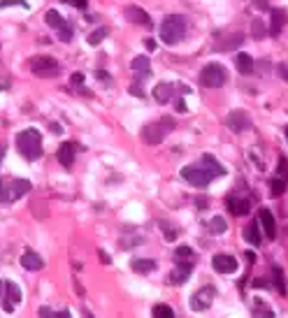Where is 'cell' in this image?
Returning <instances> with one entry per match:
<instances>
[{
	"instance_id": "1",
	"label": "cell",
	"mask_w": 288,
	"mask_h": 318,
	"mask_svg": "<svg viewBox=\"0 0 288 318\" xmlns=\"http://www.w3.org/2000/svg\"><path fill=\"white\" fill-rule=\"evenodd\" d=\"M186 30H188L186 17H182V14H170V17H165L163 24H160V40H163L165 45H177V42L183 40Z\"/></svg>"
},
{
	"instance_id": "2",
	"label": "cell",
	"mask_w": 288,
	"mask_h": 318,
	"mask_svg": "<svg viewBox=\"0 0 288 318\" xmlns=\"http://www.w3.org/2000/svg\"><path fill=\"white\" fill-rule=\"evenodd\" d=\"M17 149H19V153L26 160H30V163L37 160L42 156V137H40V133L33 130V128L21 130V133L17 135Z\"/></svg>"
},
{
	"instance_id": "3",
	"label": "cell",
	"mask_w": 288,
	"mask_h": 318,
	"mask_svg": "<svg viewBox=\"0 0 288 318\" xmlns=\"http://www.w3.org/2000/svg\"><path fill=\"white\" fill-rule=\"evenodd\" d=\"M228 81V72L223 65H218V63H209V65H205L200 70V84L205 89H218V86H223Z\"/></svg>"
},
{
	"instance_id": "4",
	"label": "cell",
	"mask_w": 288,
	"mask_h": 318,
	"mask_svg": "<svg viewBox=\"0 0 288 318\" xmlns=\"http://www.w3.org/2000/svg\"><path fill=\"white\" fill-rule=\"evenodd\" d=\"M175 128V121L172 119H163V121H158V123H149L144 125V130H142V140L147 142V144H160V142L167 137V133Z\"/></svg>"
},
{
	"instance_id": "5",
	"label": "cell",
	"mask_w": 288,
	"mask_h": 318,
	"mask_svg": "<svg viewBox=\"0 0 288 318\" xmlns=\"http://www.w3.org/2000/svg\"><path fill=\"white\" fill-rule=\"evenodd\" d=\"M182 179H186V181L191 186H195V188H207V186L211 184L214 174L198 163V165H186V168L182 170Z\"/></svg>"
},
{
	"instance_id": "6",
	"label": "cell",
	"mask_w": 288,
	"mask_h": 318,
	"mask_svg": "<svg viewBox=\"0 0 288 318\" xmlns=\"http://www.w3.org/2000/svg\"><path fill=\"white\" fill-rule=\"evenodd\" d=\"M30 70H33V74H37V77H56V74L61 72V65H58V61L52 58V56H35V58L30 61Z\"/></svg>"
},
{
	"instance_id": "7",
	"label": "cell",
	"mask_w": 288,
	"mask_h": 318,
	"mask_svg": "<svg viewBox=\"0 0 288 318\" xmlns=\"http://www.w3.org/2000/svg\"><path fill=\"white\" fill-rule=\"evenodd\" d=\"M226 123L233 133H244V130L251 128V119H249V114L244 109H235V112H230L226 116Z\"/></svg>"
},
{
	"instance_id": "8",
	"label": "cell",
	"mask_w": 288,
	"mask_h": 318,
	"mask_svg": "<svg viewBox=\"0 0 288 318\" xmlns=\"http://www.w3.org/2000/svg\"><path fill=\"white\" fill-rule=\"evenodd\" d=\"M214 295H216V291L211 288V286H205L202 291H198L195 295L191 297V309L193 311H205L211 307V302H214Z\"/></svg>"
},
{
	"instance_id": "9",
	"label": "cell",
	"mask_w": 288,
	"mask_h": 318,
	"mask_svg": "<svg viewBox=\"0 0 288 318\" xmlns=\"http://www.w3.org/2000/svg\"><path fill=\"white\" fill-rule=\"evenodd\" d=\"M19 302H21V288H19L17 283L5 281V304H2V309L7 311V314H12L19 307Z\"/></svg>"
},
{
	"instance_id": "10",
	"label": "cell",
	"mask_w": 288,
	"mask_h": 318,
	"mask_svg": "<svg viewBox=\"0 0 288 318\" xmlns=\"http://www.w3.org/2000/svg\"><path fill=\"white\" fill-rule=\"evenodd\" d=\"M211 267H214L218 274H233V272H237V258L218 253V256H214V260H211Z\"/></svg>"
},
{
	"instance_id": "11",
	"label": "cell",
	"mask_w": 288,
	"mask_h": 318,
	"mask_svg": "<svg viewBox=\"0 0 288 318\" xmlns=\"http://www.w3.org/2000/svg\"><path fill=\"white\" fill-rule=\"evenodd\" d=\"M191 269H193V265L188 263V260H183V265H182V260H177V267L172 269V274H170V281L175 283V286L186 283L188 281V276H191Z\"/></svg>"
},
{
	"instance_id": "12",
	"label": "cell",
	"mask_w": 288,
	"mask_h": 318,
	"mask_svg": "<svg viewBox=\"0 0 288 318\" xmlns=\"http://www.w3.org/2000/svg\"><path fill=\"white\" fill-rule=\"evenodd\" d=\"M123 14H126V19H128V21H132V24H137V26H147V28L151 26V17H149V14H147V12H144L142 7L128 5Z\"/></svg>"
},
{
	"instance_id": "13",
	"label": "cell",
	"mask_w": 288,
	"mask_h": 318,
	"mask_svg": "<svg viewBox=\"0 0 288 318\" xmlns=\"http://www.w3.org/2000/svg\"><path fill=\"white\" fill-rule=\"evenodd\" d=\"M7 184H9V200H12V202L19 200V197H24V195L33 188L28 179H14V181H7Z\"/></svg>"
},
{
	"instance_id": "14",
	"label": "cell",
	"mask_w": 288,
	"mask_h": 318,
	"mask_svg": "<svg viewBox=\"0 0 288 318\" xmlns=\"http://www.w3.org/2000/svg\"><path fill=\"white\" fill-rule=\"evenodd\" d=\"M228 209L235 214V216H246L249 209H251V204H249V200H244V197L230 195V197H228Z\"/></svg>"
},
{
	"instance_id": "15",
	"label": "cell",
	"mask_w": 288,
	"mask_h": 318,
	"mask_svg": "<svg viewBox=\"0 0 288 318\" xmlns=\"http://www.w3.org/2000/svg\"><path fill=\"white\" fill-rule=\"evenodd\" d=\"M21 265H24V269H30V272H40L44 267V260L37 253H33V251H26L24 256H21Z\"/></svg>"
},
{
	"instance_id": "16",
	"label": "cell",
	"mask_w": 288,
	"mask_h": 318,
	"mask_svg": "<svg viewBox=\"0 0 288 318\" xmlns=\"http://www.w3.org/2000/svg\"><path fill=\"white\" fill-rule=\"evenodd\" d=\"M288 21V14L284 12V9H272V24H270V33L274 37L279 35L281 30H284V26H286Z\"/></svg>"
},
{
	"instance_id": "17",
	"label": "cell",
	"mask_w": 288,
	"mask_h": 318,
	"mask_svg": "<svg viewBox=\"0 0 288 318\" xmlns=\"http://www.w3.org/2000/svg\"><path fill=\"white\" fill-rule=\"evenodd\" d=\"M244 42V35L242 33H235V35H228V40H223V42H216V51H235L237 47Z\"/></svg>"
},
{
	"instance_id": "18",
	"label": "cell",
	"mask_w": 288,
	"mask_h": 318,
	"mask_svg": "<svg viewBox=\"0 0 288 318\" xmlns=\"http://www.w3.org/2000/svg\"><path fill=\"white\" fill-rule=\"evenodd\" d=\"M200 165L205 170H209L214 177H223V174H226V168H221V163H218L214 156H209V153H205V156L200 158Z\"/></svg>"
},
{
	"instance_id": "19",
	"label": "cell",
	"mask_w": 288,
	"mask_h": 318,
	"mask_svg": "<svg viewBox=\"0 0 288 318\" xmlns=\"http://www.w3.org/2000/svg\"><path fill=\"white\" fill-rule=\"evenodd\" d=\"M261 223L265 228V235L270 239L277 237V223H274V216H272L270 209H261Z\"/></svg>"
},
{
	"instance_id": "20",
	"label": "cell",
	"mask_w": 288,
	"mask_h": 318,
	"mask_svg": "<svg viewBox=\"0 0 288 318\" xmlns=\"http://www.w3.org/2000/svg\"><path fill=\"white\" fill-rule=\"evenodd\" d=\"M58 163H61L63 168H70L72 163H75V144H70V142L61 144V149H58Z\"/></svg>"
},
{
	"instance_id": "21",
	"label": "cell",
	"mask_w": 288,
	"mask_h": 318,
	"mask_svg": "<svg viewBox=\"0 0 288 318\" xmlns=\"http://www.w3.org/2000/svg\"><path fill=\"white\" fill-rule=\"evenodd\" d=\"M244 239L251 244V246H261V244H262L261 230H258V223H256V221L249 223V225L244 228Z\"/></svg>"
},
{
	"instance_id": "22",
	"label": "cell",
	"mask_w": 288,
	"mask_h": 318,
	"mask_svg": "<svg viewBox=\"0 0 288 318\" xmlns=\"http://www.w3.org/2000/svg\"><path fill=\"white\" fill-rule=\"evenodd\" d=\"M132 269L137 274H149L156 269V260H151V258H135L132 260Z\"/></svg>"
},
{
	"instance_id": "23",
	"label": "cell",
	"mask_w": 288,
	"mask_h": 318,
	"mask_svg": "<svg viewBox=\"0 0 288 318\" xmlns=\"http://www.w3.org/2000/svg\"><path fill=\"white\" fill-rule=\"evenodd\" d=\"M154 98H156V102L160 105H165L172 100V84H158L156 89H154Z\"/></svg>"
},
{
	"instance_id": "24",
	"label": "cell",
	"mask_w": 288,
	"mask_h": 318,
	"mask_svg": "<svg viewBox=\"0 0 288 318\" xmlns=\"http://www.w3.org/2000/svg\"><path fill=\"white\" fill-rule=\"evenodd\" d=\"M235 65H237V70L242 72V74H251L253 72V58L249 56V53H237Z\"/></svg>"
},
{
	"instance_id": "25",
	"label": "cell",
	"mask_w": 288,
	"mask_h": 318,
	"mask_svg": "<svg viewBox=\"0 0 288 318\" xmlns=\"http://www.w3.org/2000/svg\"><path fill=\"white\" fill-rule=\"evenodd\" d=\"M131 68L135 72H142L144 77H149V72H151V61H149V56H137V58H132Z\"/></svg>"
},
{
	"instance_id": "26",
	"label": "cell",
	"mask_w": 288,
	"mask_h": 318,
	"mask_svg": "<svg viewBox=\"0 0 288 318\" xmlns=\"http://www.w3.org/2000/svg\"><path fill=\"white\" fill-rule=\"evenodd\" d=\"M44 21H47V24H49L52 28H56V30H58V28H61L63 24H65V19H63L61 14L56 12V9H49V12L44 14Z\"/></svg>"
},
{
	"instance_id": "27",
	"label": "cell",
	"mask_w": 288,
	"mask_h": 318,
	"mask_svg": "<svg viewBox=\"0 0 288 318\" xmlns=\"http://www.w3.org/2000/svg\"><path fill=\"white\" fill-rule=\"evenodd\" d=\"M207 228H209L211 235H223V232L228 230V223L223 221L221 216H214V219L209 221V225H207Z\"/></svg>"
},
{
	"instance_id": "28",
	"label": "cell",
	"mask_w": 288,
	"mask_h": 318,
	"mask_svg": "<svg viewBox=\"0 0 288 318\" xmlns=\"http://www.w3.org/2000/svg\"><path fill=\"white\" fill-rule=\"evenodd\" d=\"M286 179H281V177H277V179H270V193L274 195V197H279L284 191H286Z\"/></svg>"
},
{
	"instance_id": "29",
	"label": "cell",
	"mask_w": 288,
	"mask_h": 318,
	"mask_svg": "<svg viewBox=\"0 0 288 318\" xmlns=\"http://www.w3.org/2000/svg\"><path fill=\"white\" fill-rule=\"evenodd\" d=\"M105 37H107V28L100 26L98 30H93V33H91L86 40H88V45H91V47H98L100 42H103V40H105Z\"/></svg>"
},
{
	"instance_id": "30",
	"label": "cell",
	"mask_w": 288,
	"mask_h": 318,
	"mask_svg": "<svg viewBox=\"0 0 288 318\" xmlns=\"http://www.w3.org/2000/svg\"><path fill=\"white\" fill-rule=\"evenodd\" d=\"M251 33L256 40H265V37H267V28H265V24H262L261 19H256L251 24Z\"/></svg>"
},
{
	"instance_id": "31",
	"label": "cell",
	"mask_w": 288,
	"mask_h": 318,
	"mask_svg": "<svg viewBox=\"0 0 288 318\" xmlns=\"http://www.w3.org/2000/svg\"><path fill=\"white\" fill-rule=\"evenodd\" d=\"M154 316L156 318H175V309L167 304H156L154 307Z\"/></svg>"
},
{
	"instance_id": "32",
	"label": "cell",
	"mask_w": 288,
	"mask_h": 318,
	"mask_svg": "<svg viewBox=\"0 0 288 318\" xmlns=\"http://www.w3.org/2000/svg\"><path fill=\"white\" fill-rule=\"evenodd\" d=\"M272 272H274V281H277V291L281 295H286V281H284V272H281L279 267H272Z\"/></svg>"
},
{
	"instance_id": "33",
	"label": "cell",
	"mask_w": 288,
	"mask_h": 318,
	"mask_svg": "<svg viewBox=\"0 0 288 318\" xmlns=\"http://www.w3.org/2000/svg\"><path fill=\"white\" fill-rule=\"evenodd\" d=\"M175 258H177V260H188V263H191V260H193V251L188 246H177Z\"/></svg>"
},
{
	"instance_id": "34",
	"label": "cell",
	"mask_w": 288,
	"mask_h": 318,
	"mask_svg": "<svg viewBox=\"0 0 288 318\" xmlns=\"http://www.w3.org/2000/svg\"><path fill=\"white\" fill-rule=\"evenodd\" d=\"M72 33H75V30H72V26L68 24V21H65V24L58 28V37H61L63 42H70V40H72Z\"/></svg>"
},
{
	"instance_id": "35",
	"label": "cell",
	"mask_w": 288,
	"mask_h": 318,
	"mask_svg": "<svg viewBox=\"0 0 288 318\" xmlns=\"http://www.w3.org/2000/svg\"><path fill=\"white\" fill-rule=\"evenodd\" d=\"M0 202H12V200H9V184L7 181H0Z\"/></svg>"
},
{
	"instance_id": "36",
	"label": "cell",
	"mask_w": 288,
	"mask_h": 318,
	"mask_svg": "<svg viewBox=\"0 0 288 318\" xmlns=\"http://www.w3.org/2000/svg\"><path fill=\"white\" fill-rule=\"evenodd\" d=\"M279 174H281V179L288 181V160L286 158H279Z\"/></svg>"
},
{
	"instance_id": "37",
	"label": "cell",
	"mask_w": 288,
	"mask_h": 318,
	"mask_svg": "<svg viewBox=\"0 0 288 318\" xmlns=\"http://www.w3.org/2000/svg\"><path fill=\"white\" fill-rule=\"evenodd\" d=\"M9 5H21V7H28L24 0H0V7H9Z\"/></svg>"
},
{
	"instance_id": "38",
	"label": "cell",
	"mask_w": 288,
	"mask_h": 318,
	"mask_svg": "<svg viewBox=\"0 0 288 318\" xmlns=\"http://www.w3.org/2000/svg\"><path fill=\"white\" fill-rule=\"evenodd\" d=\"M277 70H279V74L288 81V63H279V68H277Z\"/></svg>"
},
{
	"instance_id": "39",
	"label": "cell",
	"mask_w": 288,
	"mask_h": 318,
	"mask_svg": "<svg viewBox=\"0 0 288 318\" xmlns=\"http://www.w3.org/2000/svg\"><path fill=\"white\" fill-rule=\"evenodd\" d=\"M68 2H70V5H75V7H79V9H84L88 0H68Z\"/></svg>"
},
{
	"instance_id": "40",
	"label": "cell",
	"mask_w": 288,
	"mask_h": 318,
	"mask_svg": "<svg viewBox=\"0 0 288 318\" xmlns=\"http://www.w3.org/2000/svg\"><path fill=\"white\" fill-rule=\"evenodd\" d=\"M81 81H84V74H81V72H75V74H72V84H81Z\"/></svg>"
},
{
	"instance_id": "41",
	"label": "cell",
	"mask_w": 288,
	"mask_h": 318,
	"mask_svg": "<svg viewBox=\"0 0 288 318\" xmlns=\"http://www.w3.org/2000/svg\"><path fill=\"white\" fill-rule=\"evenodd\" d=\"M253 5H256L258 9H267V7H270V5H267V0H253Z\"/></svg>"
},
{
	"instance_id": "42",
	"label": "cell",
	"mask_w": 288,
	"mask_h": 318,
	"mask_svg": "<svg viewBox=\"0 0 288 318\" xmlns=\"http://www.w3.org/2000/svg\"><path fill=\"white\" fill-rule=\"evenodd\" d=\"M98 256H100V260H103V263H105V265H109V263H112V258L107 256L105 251H98Z\"/></svg>"
},
{
	"instance_id": "43",
	"label": "cell",
	"mask_w": 288,
	"mask_h": 318,
	"mask_svg": "<svg viewBox=\"0 0 288 318\" xmlns=\"http://www.w3.org/2000/svg\"><path fill=\"white\" fill-rule=\"evenodd\" d=\"M132 96H135V98H144V93H142V89H140V86H137V84H135V86H132Z\"/></svg>"
},
{
	"instance_id": "44",
	"label": "cell",
	"mask_w": 288,
	"mask_h": 318,
	"mask_svg": "<svg viewBox=\"0 0 288 318\" xmlns=\"http://www.w3.org/2000/svg\"><path fill=\"white\" fill-rule=\"evenodd\" d=\"M177 112L186 114V102H183V100H177Z\"/></svg>"
},
{
	"instance_id": "45",
	"label": "cell",
	"mask_w": 288,
	"mask_h": 318,
	"mask_svg": "<svg viewBox=\"0 0 288 318\" xmlns=\"http://www.w3.org/2000/svg\"><path fill=\"white\" fill-rule=\"evenodd\" d=\"M53 318H70V311H58V314H53Z\"/></svg>"
},
{
	"instance_id": "46",
	"label": "cell",
	"mask_w": 288,
	"mask_h": 318,
	"mask_svg": "<svg viewBox=\"0 0 288 318\" xmlns=\"http://www.w3.org/2000/svg\"><path fill=\"white\" fill-rule=\"evenodd\" d=\"M49 314L53 316V311L49 309V307H42V309H40V316H49Z\"/></svg>"
},
{
	"instance_id": "47",
	"label": "cell",
	"mask_w": 288,
	"mask_h": 318,
	"mask_svg": "<svg viewBox=\"0 0 288 318\" xmlns=\"http://www.w3.org/2000/svg\"><path fill=\"white\" fill-rule=\"evenodd\" d=\"M52 130H53L56 135H61V133H63V130H61V125H58V123H52Z\"/></svg>"
},
{
	"instance_id": "48",
	"label": "cell",
	"mask_w": 288,
	"mask_h": 318,
	"mask_svg": "<svg viewBox=\"0 0 288 318\" xmlns=\"http://www.w3.org/2000/svg\"><path fill=\"white\" fill-rule=\"evenodd\" d=\"M147 49H149V51H154V49H156V45H154L151 40H147Z\"/></svg>"
},
{
	"instance_id": "49",
	"label": "cell",
	"mask_w": 288,
	"mask_h": 318,
	"mask_svg": "<svg viewBox=\"0 0 288 318\" xmlns=\"http://www.w3.org/2000/svg\"><path fill=\"white\" fill-rule=\"evenodd\" d=\"M2 288H5V281L0 279V297H2Z\"/></svg>"
},
{
	"instance_id": "50",
	"label": "cell",
	"mask_w": 288,
	"mask_h": 318,
	"mask_svg": "<svg viewBox=\"0 0 288 318\" xmlns=\"http://www.w3.org/2000/svg\"><path fill=\"white\" fill-rule=\"evenodd\" d=\"M284 133H286V142H288V125H286V128H284Z\"/></svg>"
}]
</instances>
